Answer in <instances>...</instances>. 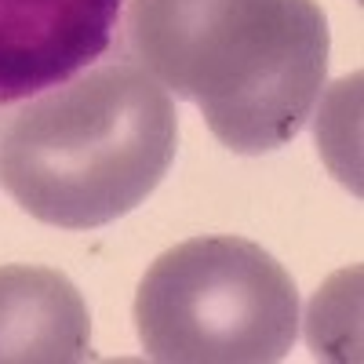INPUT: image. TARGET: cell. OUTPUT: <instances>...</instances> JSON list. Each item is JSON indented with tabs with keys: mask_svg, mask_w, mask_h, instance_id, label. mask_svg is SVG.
<instances>
[{
	"mask_svg": "<svg viewBox=\"0 0 364 364\" xmlns=\"http://www.w3.org/2000/svg\"><path fill=\"white\" fill-rule=\"evenodd\" d=\"M135 328L149 360L273 364L295 346L299 288L255 240L193 237L146 269Z\"/></svg>",
	"mask_w": 364,
	"mask_h": 364,
	"instance_id": "3957f363",
	"label": "cell"
},
{
	"mask_svg": "<svg viewBox=\"0 0 364 364\" xmlns=\"http://www.w3.org/2000/svg\"><path fill=\"white\" fill-rule=\"evenodd\" d=\"M87 357V306L66 273L0 266V364H77Z\"/></svg>",
	"mask_w": 364,
	"mask_h": 364,
	"instance_id": "5b68a950",
	"label": "cell"
},
{
	"mask_svg": "<svg viewBox=\"0 0 364 364\" xmlns=\"http://www.w3.org/2000/svg\"><path fill=\"white\" fill-rule=\"evenodd\" d=\"M124 0H0V120L95 66L120 37Z\"/></svg>",
	"mask_w": 364,
	"mask_h": 364,
	"instance_id": "277c9868",
	"label": "cell"
},
{
	"mask_svg": "<svg viewBox=\"0 0 364 364\" xmlns=\"http://www.w3.org/2000/svg\"><path fill=\"white\" fill-rule=\"evenodd\" d=\"M120 41L135 66L193 102L211 135L245 157L306 128L328 77L317 0H124Z\"/></svg>",
	"mask_w": 364,
	"mask_h": 364,
	"instance_id": "6da1fadb",
	"label": "cell"
},
{
	"mask_svg": "<svg viewBox=\"0 0 364 364\" xmlns=\"http://www.w3.org/2000/svg\"><path fill=\"white\" fill-rule=\"evenodd\" d=\"M175 146L171 95L142 66L109 58L0 120V186L37 223L95 230L161 186Z\"/></svg>",
	"mask_w": 364,
	"mask_h": 364,
	"instance_id": "7a4b0ae2",
	"label": "cell"
}]
</instances>
